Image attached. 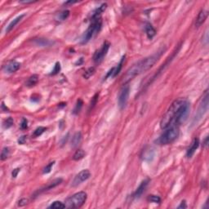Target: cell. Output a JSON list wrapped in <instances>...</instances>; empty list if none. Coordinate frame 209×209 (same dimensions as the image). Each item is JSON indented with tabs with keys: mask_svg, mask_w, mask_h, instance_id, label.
<instances>
[{
	"mask_svg": "<svg viewBox=\"0 0 209 209\" xmlns=\"http://www.w3.org/2000/svg\"><path fill=\"white\" fill-rule=\"evenodd\" d=\"M190 110V104L186 99L175 100L160 121L161 128L166 129L167 128L179 126L183 123L187 119Z\"/></svg>",
	"mask_w": 209,
	"mask_h": 209,
	"instance_id": "obj_1",
	"label": "cell"
},
{
	"mask_svg": "<svg viewBox=\"0 0 209 209\" xmlns=\"http://www.w3.org/2000/svg\"><path fill=\"white\" fill-rule=\"evenodd\" d=\"M166 48H161L157 52L153 55L147 56L142 61L136 63L132 67H130L125 74L123 76V82L124 83H128L129 81L133 79L135 77L142 74L144 72H146L149 69L154 66V65L159 60L161 56L165 52Z\"/></svg>",
	"mask_w": 209,
	"mask_h": 209,
	"instance_id": "obj_2",
	"label": "cell"
},
{
	"mask_svg": "<svg viewBox=\"0 0 209 209\" xmlns=\"http://www.w3.org/2000/svg\"><path fill=\"white\" fill-rule=\"evenodd\" d=\"M164 132L160 136L158 139V143L159 145H168L173 142L178 137L180 131L178 126H173L164 129Z\"/></svg>",
	"mask_w": 209,
	"mask_h": 209,
	"instance_id": "obj_3",
	"label": "cell"
},
{
	"mask_svg": "<svg viewBox=\"0 0 209 209\" xmlns=\"http://www.w3.org/2000/svg\"><path fill=\"white\" fill-rule=\"evenodd\" d=\"M87 200V194L83 191L76 193L72 196L69 197L65 200V208H78L83 206Z\"/></svg>",
	"mask_w": 209,
	"mask_h": 209,
	"instance_id": "obj_4",
	"label": "cell"
},
{
	"mask_svg": "<svg viewBox=\"0 0 209 209\" xmlns=\"http://www.w3.org/2000/svg\"><path fill=\"white\" fill-rule=\"evenodd\" d=\"M101 23L102 22H101V18L92 20V23L90 25L88 29L85 31V33L83 35V38H82V43L83 44L89 42L96 34H98L99 31L101 30Z\"/></svg>",
	"mask_w": 209,
	"mask_h": 209,
	"instance_id": "obj_5",
	"label": "cell"
},
{
	"mask_svg": "<svg viewBox=\"0 0 209 209\" xmlns=\"http://www.w3.org/2000/svg\"><path fill=\"white\" fill-rule=\"evenodd\" d=\"M129 93L130 87L128 85L123 86L118 95V106L120 110H123L126 107L129 98Z\"/></svg>",
	"mask_w": 209,
	"mask_h": 209,
	"instance_id": "obj_6",
	"label": "cell"
},
{
	"mask_svg": "<svg viewBox=\"0 0 209 209\" xmlns=\"http://www.w3.org/2000/svg\"><path fill=\"white\" fill-rule=\"evenodd\" d=\"M208 91H206L205 93H204V96L203 97L200 105L198 107L196 116H195V119H197V120L200 119L201 118L203 117V115L205 114V113L208 110Z\"/></svg>",
	"mask_w": 209,
	"mask_h": 209,
	"instance_id": "obj_7",
	"label": "cell"
},
{
	"mask_svg": "<svg viewBox=\"0 0 209 209\" xmlns=\"http://www.w3.org/2000/svg\"><path fill=\"white\" fill-rule=\"evenodd\" d=\"M110 46V44L109 42H105L103 44V46L101 47V48L98 50L97 52H96L95 55L93 56L94 62H96V63H100L101 62H102L103 59L104 58V56L107 54L108 51H109Z\"/></svg>",
	"mask_w": 209,
	"mask_h": 209,
	"instance_id": "obj_8",
	"label": "cell"
},
{
	"mask_svg": "<svg viewBox=\"0 0 209 209\" xmlns=\"http://www.w3.org/2000/svg\"><path fill=\"white\" fill-rule=\"evenodd\" d=\"M91 177V172L89 170L85 169V170H83L75 176V177L73 180V182H72V185L73 186H77L81 183H83V181H85L87 180H88L89 177Z\"/></svg>",
	"mask_w": 209,
	"mask_h": 209,
	"instance_id": "obj_9",
	"label": "cell"
},
{
	"mask_svg": "<svg viewBox=\"0 0 209 209\" xmlns=\"http://www.w3.org/2000/svg\"><path fill=\"white\" fill-rule=\"evenodd\" d=\"M20 67H21V63H19L17 61H11L4 65L3 69L6 73L12 74V73L17 71Z\"/></svg>",
	"mask_w": 209,
	"mask_h": 209,
	"instance_id": "obj_10",
	"label": "cell"
},
{
	"mask_svg": "<svg viewBox=\"0 0 209 209\" xmlns=\"http://www.w3.org/2000/svg\"><path fill=\"white\" fill-rule=\"evenodd\" d=\"M149 182V179L145 180V181H142V183H141V185L138 186V188L136 189V190L135 191V193L133 194V198H139L140 197L142 196V194L145 192V190L146 189Z\"/></svg>",
	"mask_w": 209,
	"mask_h": 209,
	"instance_id": "obj_11",
	"label": "cell"
},
{
	"mask_svg": "<svg viewBox=\"0 0 209 209\" xmlns=\"http://www.w3.org/2000/svg\"><path fill=\"white\" fill-rule=\"evenodd\" d=\"M198 146H199V140H198V138H194L192 144H191V146L186 152V157L188 159H190L191 157L194 155V154L195 153V151L198 148Z\"/></svg>",
	"mask_w": 209,
	"mask_h": 209,
	"instance_id": "obj_12",
	"label": "cell"
},
{
	"mask_svg": "<svg viewBox=\"0 0 209 209\" xmlns=\"http://www.w3.org/2000/svg\"><path fill=\"white\" fill-rule=\"evenodd\" d=\"M208 11L202 10L200 13H198V15L197 17L196 21H195V26L196 27H199V26H201V25H203V23L205 22V21H206V19L208 17Z\"/></svg>",
	"mask_w": 209,
	"mask_h": 209,
	"instance_id": "obj_13",
	"label": "cell"
},
{
	"mask_svg": "<svg viewBox=\"0 0 209 209\" xmlns=\"http://www.w3.org/2000/svg\"><path fill=\"white\" fill-rule=\"evenodd\" d=\"M62 182V178H57V179H55L53 181H52L51 183L48 185L47 186H45L44 188L43 189H41V190H39L38 191L37 193L38 194H40V193H42V192H44V191H47V190H52V189H53V188H55L56 186H57L58 185H60L61 183Z\"/></svg>",
	"mask_w": 209,
	"mask_h": 209,
	"instance_id": "obj_14",
	"label": "cell"
},
{
	"mask_svg": "<svg viewBox=\"0 0 209 209\" xmlns=\"http://www.w3.org/2000/svg\"><path fill=\"white\" fill-rule=\"evenodd\" d=\"M25 17V14H22V15H20L18 16L17 17H16V18L14 19L13 21H12L11 22H10V24L7 26V29H6V32L7 33H9L10 31L13 30V28L16 26V25L18 24L19 22L22 20V18Z\"/></svg>",
	"mask_w": 209,
	"mask_h": 209,
	"instance_id": "obj_15",
	"label": "cell"
},
{
	"mask_svg": "<svg viewBox=\"0 0 209 209\" xmlns=\"http://www.w3.org/2000/svg\"><path fill=\"white\" fill-rule=\"evenodd\" d=\"M145 29H146V35H147L148 38L152 39L154 37V35L156 34V30H154V27L152 26L151 24L146 23Z\"/></svg>",
	"mask_w": 209,
	"mask_h": 209,
	"instance_id": "obj_16",
	"label": "cell"
},
{
	"mask_svg": "<svg viewBox=\"0 0 209 209\" xmlns=\"http://www.w3.org/2000/svg\"><path fill=\"white\" fill-rule=\"evenodd\" d=\"M106 7H107V5H106L105 3H104V4H102L101 6L99 7L97 9H96V10L94 11V13H93V14H92V20H96V19L100 18L101 14L103 13L104 10L106 9Z\"/></svg>",
	"mask_w": 209,
	"mask_h": 209,
	"instance_id": "obj_17",
	"label": "cell"
},
{
	"mask_svg": "<svg viewBox=\"0 0 209 209\" xmlns=\"http://www.w3.org/2000/svg\"><path fill=\"white\" fill-rule=\"evenodd\" d=\"M82 141V134L81 132H76L74 135V136L72 137V140H71V145L73 147H76L79 145V143Z\"/></svg>",
	"mask_w": 209,
	"mask_h": 209,
	"instance_id": "obj_18",
	"label": "cell"
},
{
	"mask_svg": "<svg viewBox=\"0 0 209 209\" xmlns=\"http://www.w3.org/2000/svg\"><path fill=\"white\" fill-rule=\"evenodd\" d=\"M38 82V76L37 74H34L29 78V79L27 80L26 85L28 87H33L34 86L36 83Z\"/></svg>",
	"mask_w": 209,
	"mask_h": 209,
	"instance_id": "obj_19",
	"label": "cell"
},
{
	"mask_svg": "<svg viewBox=\"0 0 209 209\" xmlns=\"http://www.w3.org/2000/svg\"><path fill=\"white\" fill-rule=\"evenodd\" d=\"M85 156V152L83 149H78L76 150V152L74 153V156H73V159L75 161H79V160L83 159V157Z\"/></svg>",
	"mask_w": 209,
	"mask_h": 209,
	"instance_id": "obj_20",
	"label": "cell"
},
{
	"mask_svg": "<svg viewBox=\"0 0 209 209\" xmlns=\"http://www.w3.org/2000/svg\"><path fill=\"white\" fill-rule=\"evenodd\" d=\"M65 208V203H62L61 201H55L52 203L48 207V208H53V209H62Z\"/></svg>",
	"mask_w": 209,
	"mask_h": 209,
	"instance_id": "obj_21",
	"label": "cell"
},
{
	"mask_svg": "<svg viewBox=\"0 0 209 209\" xmlns=\"http://www.w3.org/2000/svg\"><path fill=\"white\" fill-rule=\"evenodd\" d=\"M154 157V152L153 149H148L143 151V159H144L149 160L150 159H153Z\"/></svg>",
	"mask_w": 209,
	"mask_h": 209,
	"instance_id": "obj_22",
	"label": "cell"
},
{
	"mask_svg": "<svg viewBox=\"0 0 209 209\" xmlns=\"http://www.w3.org/2000/svg\"><path fill=\"white\" fill-rule=\"evenodd\" d=\"M35 43H37V45L42 46V47H45V46H49V45H51L52 42H50L49 40H47V39L38 38V39L35 40Z\"/></svg>",
	"mask_w": 209,
	"mask_h": 209,
	"instance_id": "obj_23",
	"label": "cell"
},
{
	"mask_svg": "<svg viewBox=\"0 0 209 209\" xmlns=\"http://www.w3.org/2000/svg\"><path fill=\"white\" fill-rule=\"evenodd\" d=\"M83 101H82L81 99H79V100L77 101L76 105H75V107H74V114H77L78 113H79V111L81 110V109H82V107H83Z\"/></svg>",
	"mask_w": 209,
	"mask_h": 209,
	"instance_id": "obj_24",
	"label": "cell"
},
{
	"mask_svg": "<svg viewBox=\"0 0 209 209\" xmlns=\"http://www.w3.org/2000/svg\"><path fill=\"white\" fill-rule=\"evenodd\" d=\"M69 16V11L66 10V11H64L62 13H59L58 16H57V19L60 20V21H64V20L67 19Z\"/></svg>",
	"mask_w": 209,
	"mask_h": 209,
	"instance_id": "obj_25",
	"label": "cell"
},
{
	"mask_svg": "<svg viewBox=\"0 0 209 209\" xmlns=\"http://www.w3.org/2000/svg\"><path fill=\"white\" fill-rule=\"evenodd\" d=\"M148 201L151 202V203H161V198L159 196L157 195H149L148 197Z\"/></svg>",
	"mask_w": 209,
	"mask_h": 209,
	"instance_id": "obj_26",
	"label": "cell"
},
{
	"mask_svg": "<svg viewBox=\"0 0 209 209\" xmlns=\"http://www.w3.org/2000/svg\"><path fill=\"white\" fill-rule=\"evenodd\" d=\"M8 156H9V149L7 147H4L1 153V160L3 161V160L7 159Z\"/></svg>",
	"mask_w": 209,
	"mask_h": 209,
	"instance_id": "obj_27",
	"label": "cell"
},
{
	"mask_svg": "<svg viewBox=\"0 0 209 209\" xmlns=\"http://www.w3.org/2000/svg\"><path fill=\"white\" fill-rule=\"evenodd\" d=\"M13 119L12 118H7L6 120L3 122V128H11L12 126H13Z\"/></svg>",
	"mask_w": 209,
	"mask_h": 209,
	"instance_id": "obj_28",
	"label": "cell"
},
{
	"mask_svg": "<svg viewBox=\"0 0 209 209\" xmlns=\"http://www.w3.org/2000/svg\"><path fill=\"white\" fill-rule=\"evenodd\" d=\"M124 60H125V56H123V58H122L121 62H119V64L118 65L117 68H115V69H114V77H115V76H116V75H117V74L120 72V70H121V69H122V66H123V62H124Z\"/></svg>",
	"mask_w": 209,
	"mask_h": 209,
	"instance_id": "obj_29",
	"label": "cell"
},
{
	"mask_svg": "<svg viewBox=\"0 0 209 209\" xmlns=\"http://www.w3.org/2000/svg\"><path fill=\"white\" fill-rule=\"evenodd\" d=\"M98 97H99V94L98 93H97L92 98V101H91V103H90V106H89V110H92L93 108H94V106L96 105L97 104V100H98Z\"/></svg>",
	"mask_w": 209,
	"mask_h": 209,
	"instance_id": "obj_30",
	"label": "cell"
},
{
	"mask_svg": "<svg viewBox=\"0 0 209 209\" xmlns=\"http://www.w3.org/2000/svg\"><path fill=\"white\" fill-rule=\"evenodd\" d=\"M94 73H95V69H94V67L89 68L86 72H85V74H83V77L87 79H89Z\"/></svg>",
	"mask_w": 209,
	"mask_h": 209,
	"instance_id": "obj_31",
	"label": "cell"
},
{
	"mask_svg": "<svg viewBox=\"0 0 209 209\" xmlns=\"http://www.w3.org/2000/svg\"><path fill=\"white\" fill-rule=\"evenodd\" d=\"M54 164H55V162H54V161H53V162H51L50 163H48L47 166L44 167V169H43V173H44V174L49 173V172L52 171V167L54 166Z\"/></svg>",
	"mask_w": 209,
	"mask_h": 209,
	"instance_id": "obj_32",
	"label": "cell"
},
{
	"mask_svg": "<svg viewBox=\"0 0 209 209\" xmlns=\"http://www.w3.org/2000/svg\"><path fill=\"white\" fill-rule=\"evenodd\" d=\"M45 131H46V128H44V127H39V128H38L34 132V136H39L40 135H42Z\"/></svg>",
	"mask_w": 209,
	"mask_h": 209,
	"instance_id": "obj_33",
	"label": "cell"
},
{
	"mask_svg": "<svg viewBox=\"0 0 209 209\" xmlns=\"http://www.w3.org/2000/svg\"><path fill=\"white\" fill-rule=\"evenodd\" d=\"M61 70V64L59 62H56L55 65V67L53 69V70L52 71V75H55V74H58Z\"/></svg>",
	"mask_w": 209,
	"mask_h": 209,
	"instance_id": "obj_34",
	"label": "cell"
},
{
	"mask_svg": "<svg viewBox=\"0 0 209 209\" xmlns=\"http://www.w3.org/2000/svg\"><path fill=\"white\" fill-rule=\"evenodd\" d=\"M28 128V121L26 118H22V121L21 123V129H26Z\"/></svg>",
	"mask_w": 209,
	"mask_h": 209,
	"instance_id": "obj_35",
	"label": "cell"
},
{
	"mask_svg": "<svg viewBox=\"0 0 209 209\" xmlns=\"http://www.w3.org/2000/svg\"><path fill=\"white\" fill-rule=\"evenodd\" d=\"M27 203H28V199H26V198H21L18 202V206L23 207V206H25Z\"/></svg>",
	"mask_w": 209,
	"mask_h": 209,
	"instance_id": "obj_36",
	"label": "cell"
},
{
	"mask_svg": "<svg viewBox=\"0 0 209 209\" xmlns=\"http://www.w3.org/2000/svg\"><path fill=\"white\" fill-rule=\"evenodd\" d=\"M20 168H16V169H14L12 172V175H13V178H16L17 177V175H18V173L20 172Z\"/></svg>",
	"mask_w": 209,
	"mask_h": 209,
	"instance_id": "obj_37",
	"label": "cell"
},
{
	"mask_svg": "<svg viewBox=\"0 0 209 209\" xmlns=\"http://www.w3.org/2000/svg\"><path fill=\"white\" fill-rule=\"evenodd\" d=\"M25 141H26V138H25V136H23L20 137V139L18 140V143L19 144H21V145H23V144L25 142Z\"/></svg>",
	"mask_w": 209,
	"mask_h": 209,
	"instance_id": "obj_38",
	"label": "cell"
},
{
	"mask_svg": "<svg viewBox=\"0 0 209 209\" xmlns=\"http://www.w3.org/2000/svg\"><path fill=\"white\" fill-rule=\"evenodd\" d=\"M187 208V205H186V203H185V201H182L181 204L178 206V208Z\"/></svg>",
	"mask_w": 209,
	"mask_h": 209,
	"instance_id": "obj_39",
	"label": "cell"
},
{
	"mask_svg": "<svg viewBox=\"0 0 209 209\" xmlns=\"http://www.w3.org/2000/svg\"><path fill=\"white\" fill-rule=\"evenodd\" d=\"M208 145V136H206V138L203 142V146H204V147H207Z\"/></svg>",
	"mask_w": 209,
	"mask_h": 209,
	"instance_id": "obj_40",
	"label": "cell"
},
{
	"mask_svg": "<svg viewBox=\"0 0 209 209\" xmlns=\"http://www.w3.org/2000/svg\"><path fill=\"white\" fill-rule=\"evenodd\" d=\"M20 3H25V4H26V3H34V2H33V1H21Z\"/></svg>",
	"mask_w": 209,
	"mask_h": 209,
	"instance_id": "obj_41",
	"label": "cell"
}]
</instances>
